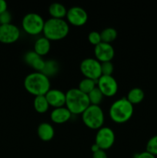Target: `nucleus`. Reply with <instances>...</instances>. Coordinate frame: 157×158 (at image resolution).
<instances>
[{"label":"nucleus","mask_w":157,"mask_h":158,"mask_svg":"<svg viewBox=\"0 0 157 158\" xmlns=\"http://www.w3.org/2000/svg\"><path fill=\"white\" fill-rule=\"evenodd\" d=\"M87 95L89 97V103L92 105H99V104L103 102V98H104V95L102 94V92L97 86Z\"/></svg>","instance_id":"24"},{"label":"nucleus","mask_w":157,"mask_h":158,"mask_svg":"<svg viewBox=\"0 0 157 158\" xmlns=\"http://www.w3.org/2000/svg\"><path fill=\"white\" fill-rule=\"evenodd\" d=\"M33 106L38 114H45L48 111L49 108V104L46 98V96H37L35 97L33 100Z\"/></svg>","instance_id":"20"},{"label":"nucleus","mask_w":157,"mask_h":158,"mask_svg":"<svg viewBox=\"0 0 157 158\" xmlns=\"http://www.w3.org/2000/svg\"><path fill=\"white\" fill-rule=\"evenodd\" d=\"M135 158H156L155 156L152 154L151 153L148 152V151H143L141 153H139L135 155Z\"/></svg>","instance_id":"29"},{"label":"nucleus","mask_w":157,"mask_h":158,"mask_svg":"<svg viewBox=\"0 0 157 158\" xmlns=\"http://www.w3.org/2000/svg\"><path fill=\"white\" fill-rule=\"evenodd\" d=\"M66 106L72 114H82L90 105L88 95L77 88H71L66 93Z\"/></svg>","instance_id":"4"},{"label":"nucleus","mask_w":157,"mask_h":158,"mask_svg":"<svg viewBox=\"0 0 157 158\" xmlns=\"http://www.w3.org/2000/svg\"><path fill=\"white\" fill-rule=\"evenodd\" d=\"M37 134L43 141H49L55 136V130L51 123L48 122H42L38 126Z\"/></svg>","instance_id":"16"},{"label":"nucleus","mask_w":157,"mask_h":158,"mask_svg":"<svg viewBox=\"0 0 157 158\" xmlns=\"http://www.w3.org/2000/svg\"><path fill=\"white\" fill-rule=\"evenodd\" d=\"M97 87L104 97H113L116 94L119 86L116 80L112 76L102 75L97 80Z\"/></svg>","instance_id":"10"},{"label":"nucleus","mask_w":157,"mask_h":158,"mask_svg":"<svg viewBox=\"0 0 157 158\" xmlns=\"http://www.w3.org/2000/svg\"><path fill=\"white\" fill-rule=\"evenodd\" d=\"M100 35H101L102 42L106 43H111L117 38L118 33H117L116 29H114V28L107 27L101 31Z\"/></svg>","instance_id":"23"},{"label":"nucleus","mask_w":157,"mask_h":158,"mask_svg":"<svg viewBox=\"0 0 157 158\" xmlns=\"http://www.w3.org/2000/svg\"><path fill=\"white\" fill-rule=\"evenodd\" d=\"M66 21L74 26H83L87 23L88 13L84 8L81 6H72L67 10Z\"/></svg>","instance_id":"9"},{"label":"nucleus","mask_w":157,"mask_h":158,"mask_svg":"<svg viewBox=\"0 0 157 158\" xmlns=\"http://www.w3.org/2000/svg\"><path fill=\"white\" fill-rule=\"evenodd\" d=\"M92 158H108L106 151L99 149L96 152L92 153Z\"/></svg>","instance_id":"30"},{"label":"nucleus","mask_w":157,"mask_h":158,"mask_svg":"<svg viewBox=\"0 0 157 158\" xmlns=\"http://www.w3.org/2000/svg\"><path fill=\"white\" fill-rule=\"evenodd\" d=\"M80 71L86 78L98 80L102 76L101 63L95 58H88L82 60L80 63Z\"/></svg>","instance_id":"7"},{"label":"nucleus","mask_w":157,"mask_h":158,"mask_svg":"<svg viewBox=\"0 0 157 158\" xmlns=\"http://www.w3.org/2000/svg\"><path fill=\"white\" fill-rule=\"evenodd\" d=\"M50 49L51 41L46 38L44 35L37 38L34 43V51L41 56L49 53Z\"/></svg>","instance_id":"17"},{"label":"nucleus","mask_w":157,"mask_h":158,"mask_svg":"<svg viewBox=\"0 0 157 158\" xmlns=\"http://www.w3.org/2000/svg\"><path fill=\"white\" fill-rule=\"evenodd\" d=\"M25 63L37 72H42L45 66V60L35 51H29L24 55Z\"/></svg>","instance_id":"14"},{"label":"nucleus","mask_w":157,"mask_h":158,"mask_svg":"<svg viewBox=\"0 0 157 158\" xmlns=\"http://www.w3.org/2000/svg\"><path fill=\"white\" fill-rule=\"evenodd\" d=\"M115 140V133L112 128L109 127H103L97 131L95 143L98 145L100 149L106 151L113 146Z\"/></svg>","instance_id":"8"},{"label":"nucleus","mask_w":157,"mask_h":158,"mask_svg":"<svg viewBox=\"0 0 157 158\" xmlns=\"http://www.w3.org/2000/svg\"><path fill=\"white\" fill-rule=\"evenodd\" d=\"M58 69L59 66L58 62L54 60H49L45 62V66L42 73L49 78L50 77L55 75L58 73Z\"/></svg>","instance_id":"21"},{"label":"nucleus","mask_w":157,"mask_h":158,"mask_svg":"<svg viewBox=\"0 0 157 158\" xmlns=\"http://www.w3.org/2000/svg\"><path fill=\"white\" fill-rule=\"evenodd\" d=\"M67 10L66 6L60 2H52L49 6V12L52 18L63 19L66 16Z\"/></svg>","instance_id":"18"},{"label":"nucleus","mask_w":157,"mask_h":158,"mask_svg":"<svg viewBox=\"0 0 157 158\" xmlns=\"http://www.w3.org/2000/svg\"><path fill=\"white\" fill-rule=\"evenodd\" d=\"M45 96L49 106L53 108L66 106V93L60 89H50Z\"/></svg>","instance_id":"13"},{"label":"nucleus","mask_w":157,"mask_h":158,"mask_svg":"<svg viewBox=\"0 0 157 158\" xmlns=\"http://www.w3.org/2000/svg\"><path fill=\"white\" fill-rule=\"evenodd\" d=\"M12 21V14L9 12V11L6 10L4 12L0 14V23L1 25L9 24Z\"/></svg>","instance_id":"28"},{"label":"nucleus","mask_w":157,"mask_h":158,"mask_svg":"<svg viewBox=\"0 0 157 158\" xmlns=\"http://www.w3.org/2000/svg\"><path fill=\"white\" fill-rule=\"evenodd\" d=\"M88 40L94 46L99 44L102 42L100 32H97V31H92V32H90L89 33V35H88Z\"/></svg>","instance_id":"27"},{"label":"nucleus","mask_w":157,"mask_h":158,"mask_svg":"<svg viewBox=\"0 0 157 158\" xmlns=\"http://www.w3.org/2000/svg\"><path fill=\"white\" fill-rule=\"evenodd\" d=\"M69 32V24L64 19L49 18L45 21L42 33L50 41H58L66 38Z\"/></svg>","instance_id":"2"},{"label":"nucleus","mask_w":157,"mask_h":158,"mask_svg":"<svg viewBox=\"0 0 157 158\" xmlns=\"http://www.w3.org/2000/svg\"><path fill=\"white\" fill-rule=\"evenodd\" d=\"M97 86V81L96 80H92L89 78H84L81 80V81L78 83V89H79L82 92L88 94L91 92L93 89H95Z\"/></svg>","instance_id":"22"},{"label":"nucleus","mask_w":157,"mask_h":158,"mask_svg":"<svg viewBox=\"0 0 157 158\" xmlns=\"http://www.w3.org/2000/svg\"><path fill=\"white\" fill-rule=\"evenodd\" d=\"M0 26H1V23H0Z\"/></svg>","instance_id":"33"},{"label":"nucleus","mask_w":157,"mask_h":158,"mask_svg":"<svg viewBox=\"0 0 157 158\" xmlns=\"http://www.w3.org/2000/svg\"><path fill=\"white\" fill-rule=\"evenodd\" d=\"M44 25V19L37 12H28L22 20L23 30L31 35H37L42 33Z\"/></svg>","instance_id":"6"},{"label":"nucleus","mask_w":157,"mask_h":158,"mask_svg":"<svg viewBox=\"0 0 157 158\" xmlns=\"http://www.w3.org/2000/svg\"><path fill=\"white\" fill-rule=\"evenodd\" d=\"M144 91L141 88L134 87L132 88L129 91V93L127 94V97H126V99L134 106L135 104H138V103H141L144 100Z\"/></svg>","instance_id":"19"},{"label":"nucleus","mask_w":157,"mask_h":158,"mask_svg":"<svg viewBox=\"0 0 157 158\" xmlns=\"http://www.w3.org/2000/svg\"><path fill=\"white\" fill-rule=\"evenodd\" d=\"M20 30L18 27L12 23L0 26V43L11 44L19 39Z\"/></svg>","instance_id":"11"},{"label":"nucleus","mask_w":157,"mask_h":158,"mask_svg":"<svg viewBox=\"0 0 157 158\" xmlns=\"http://www.w3.org/2000/svg\"><path fill=\"white\" fill-rule=\"evenodd\" d=\"M8 5L5 0H0V14L8 10Z\"/></svg>","instance_id":"31"},{"label":"nucleus","mask_w":157,"mask_h":158,"mask_svg":"<svg viewBox=\"0 0 157 158\" xmlns=\"http://www.w3.org/2000/svg\"><path fill=\"white\" fill-rule=\"evenodd\" d=\"M102 75L112 76L114 71V66L111 61L101 63Z\"/></svg>","instance_id":"26"},{"label":"nucleus","mask_w":157,"mask_h":158,"mask_svg":"<svg viewBox=\"0 0 157 158\" xmlns=\"http://www.w3.org/2000/svg\"><path fill=\"white\" fill-rule=\"evenodd\" d=\"M134 113V106L126 97L114 101L109 107V117L116 123H123L131 119Z\"/></svg>","instance_id":"3"},{"label":"nucleus","mask_w":157,"mask_h":158,"mask_svg":"<svg viewBox=\"0 0 157 158\" xmlns=\"http://www.w3.org/2000/svg\"><path fill=\"white\" fill-rule=\"evenodd\" d=\"M82 120L87 127L98 131L104 124V113L100 106L90 104L82 114Z\"/></svg>","instance_id":"5"},{"label":"nucleus","mask_w":157,"mask_h":158,"mask_svg":"<svg viewBox=\"0 0 157 158\" xmlns=\"http://www.w3.org/2000/svg\"><path fill=\"white\" fill-rule=\"evenodd\" d=\"M72 113L66 106L54 108L50 113V119L53 123L62 124L69 121L72 117Z\"/></svg>","instance_id":"15"},{"label":"nucleus","mask_w":157,"mask_h":158,"mask_svg":"<svg viewBox=\"0 0 157 158\" xmlns=\"http://www.w3.org/2000/svg\"><path fill=\"white\" fill-rule=\"evenodd\" d=\"M146 151L151 153L155 157L157 156V134L148 140L146 143Z\"/></svg>","instance_id":"25"},{"label":"nucleus","mask_w":157,"mask_h":158,"mask_svg":"<svg viewBox=\"0 0 157 158\" xmlns=\"http://www.w3.org/2000/svg\"><path fill=\"white\" fill-rule=\"evenodd\" d=\"M94 55L100 63L112 61L115 56V49L111 43L101 42L94 47Z\"/></svg>","instance_id":"12"},{"label":"nucleus","mask_w":157,"mask_h":158,"mask_svg":"<svg viewBox=\"0 0 157 158\" xmlns=\"http://www.w3.org/2000/svg\"><path fill=\"white\" fill-rule=\"evenodd\" d=\"M25 89L32 95H46L51 89V83L49 78L42 72H32L29 73L24 80Z\"/></svg>","instance_id":"1"},{"label":"nucleus","mask_w":157,"mask_h":158,"mask_svg":"<svg viewBox=\"0 0 157 158\" xmlns=\"http://www.w3.org/2000/svg\"><path fill=\"white\" fill-rule=\"evenodd\" d=\"M99 149H100V148H99V146L95 143H94L92 145V147H91V151H92V153L96 152V151H99Z\"/></svg>","instance_id":"32"}]
</instances>
